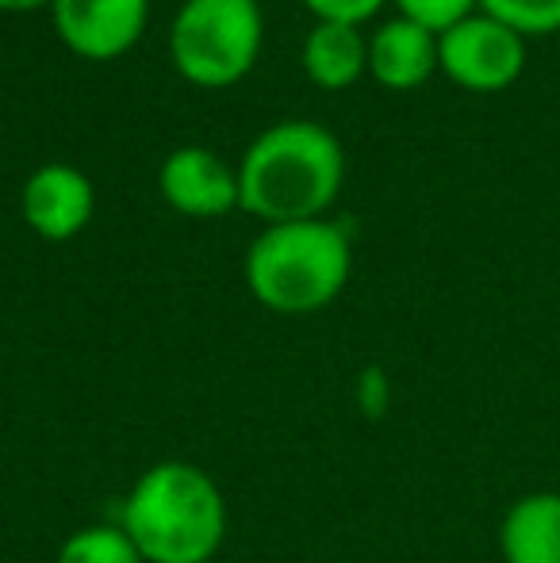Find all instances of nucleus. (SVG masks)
<instances>
[{"instance_id": "f257e3e1", "label": "nucleus", "mask_w": 560, "mask_h": 563, "mask_svg": "<svg viewBox=\"0 0 560 563\" xmlns=\"http://www.w3.org/2000/svg\"><path fill=\"white\" fill-rule=\"evenodd\" d=\"M345 180V150L315 119H281L246 146L239 165V208L273 223L327 219Z\"/></svg>"}, {"instance_id": "f03ea898", "label": "nucleus", "mask_w": 560, "mask_h": 563, "mask_svg": "<svg viewBox=\"0 0 560 563\" xmlns=\"http://www.w3.org/2000/svg\"><path fill=\"white\" fill-rule=\"evenodd\" d=\"M146 563H211L227 537V503L204 467L162 460L146 467L120 510Z\"/></svg>"}, {"instance_id": "7ed1b4c3", "label": "nucleus", "mask_w": 560, "mask_h": 563, "mask_svg": "<svg viewBox=\"0 0 560 563\" xmlns=\"http://www.w3.org/2000/svg\"><path fill=\"white\" fill-rule=\"evenodd\" d=\"M353 245L330 219L273 223L250 242L246 284L262 307L277 314H315L350 284Z\"/></svg>"}, {"instance_id": "20e7f679", "label": "nucleus", "mask_w": 560, "mask_h": 563, "mask_svg": "<svg viewBox=\"0 0 560 563\" xmlns=\"http://www.w3.org/2000/svg\"><path fill=\"white\" fill-rule=\"evenodd\" d=\"M262 38L257 0H185L169 23V58L193 85L227 89L254 69Z\"/></svg>"}, {"instance_id": "39448f33", "label": "nucleus", "mask_w": 560, "mask_h": 563, "mask_svg": "<svg viewBox=\"0 0 560 563\" xmlns=\"http://www.w3.org/2000/svg\"><path fill=\"white\" fill-rule=\"evenodd\" d=\"M438 69L469 92H503L526 69V38L487 12H472L438 35Z\"/></svg>"}, {"instance_id": "423d86ee", "label": "nucleus", "mask_w": 560, "mask_h": 563, "mask_svg": "<svg viewBox=\"0 0 560 563\" xmlns=\"http://www.w3.org/2000/svg\"><path fill=\"white\" fill-rule=\"evenodd\" d=\"M54 31L74 54L112 62L139 43L150 0H51Z\"/></svg>"}, {"instance_id": "0eeeda50", "label": "nucleus", "mask_w": 560, "mask_h": 563, "mask_svg": "<svg viewBox=\"0 0 560 563\" xmlns=\"http://www.w3.org/2000/svg\"><path fill=\"white\" fill-rule=\"evenodd\" d=\"M165 203L188 219H219L239 208V169L208 146H177L157 169Z\"/></svg>"}, {"instance_id": "6e6552de", "label": "nucleus", "mask_w": 560, "mask_h": 563, "mask_svg": "<svg viewBox=\"0 0 560 563\" xmlns=\"http://www.w3.org/2000/svg\"><path fill=\"white\" fill-rule=\"evenodd\" d=\"M20 208L28 227L39 238H46V242H69V238L89 227L92 208H97V192H92V180L77 165L46 162L28 177Z\"/></svg>"}, {"instance_id": "1a4fd4ad", "label": "nucleus", "mask_w": 560, "mask_h": 563, "mask_svg": "<svg viewBox=\"0 0 560 563\" xmlns=\"http://www.w3.org/2000/svg\"><path fill=\"white\" fill-rule=\"evenodd\" d=\"M438 69V35L407 15H392L369 35V74L384 89H419Z\"/></svg>"}, {"instance_id": "9d476101", "label": "nucleus", "mask_w": 560, "mask_h": 563, "mask_svg": "<svg viewBox=\"0 0 560 563\" xmlns=\"http://www.w3.org/2000/svg\"><path fill=\"white\" fill-rule=\"evenodd\" d=\"M507 563H560V490L523 495L499 526Z\"/></svg>"}, {"instance_id": "9b49d317", "label": "nucleus", "mask_w": 560, "mask_h": 563, "mask_svg": "<svg viewBox=\"0 0 560 563\" xmlns=\"http://www.w3.org/2000/svg\"><path fill=\"white\" fill-rule=\"evenodd\" d=\"M304 74L319 89H350L369 69V38L353 23H330L319 20L304 38Z\"/></svg>"}, {"instance_id": "f8f14e48", "label": "nucleus", "mask_w": 560, "mask_h": 563, "mask_svg": "<svg viewBox=\"0 0 560 563\" xmlns=\"http://www.w3.org/2000/svg\"><path fill=\"white\" fill-rule=\"evenodd\" d=\"M54 563H146L139 556L135 541L123 533V526H85L66 537Z\"/></svg>"}, {"instance_id": "ddd939ff", "label": "nucleus", "mask_w": 560, "mask_h": 563, "mask_svg": "<svg viewBox=\"0 0 560 563\" xmlns=\"http://www.w3.org/2000/svg\"><path fill=\"white\" fill-rule=\"evenodd\" d=\"M480 12L507 23L523 38L560 31V0H480Z\"/></svg>"}, {"instance_id": "4468645a", "label": "nucleus", "mask_w": 560, "mask_h": 563, "mask_svg": "<svg viewBox=\"0 0 560 563\" xmlns=\"http://www.w3.org/2000/svg\"><path fill=\"white\" fill-rule=\"evenodd\" d=\"M396 8H399V15H407V20L430 27L433 35H441L446 27H453L464 15L476 12L480 0H396Z\"/></svg>"}, {"instance_id": "2eb2a0df", "label": "nucleus", "mask_w": 560, "mask_h": 563, "mask_svg": "<svg viewBox=\"0 0 560 563\" xmlns=\"http://www.w3.org/2000/svg\"><path fill=\"white\" fill-rule=\"evenodd\" d=\"M315 12V20H330V23H353L361 27L365 20H373L384 8V0H304Z\"/></svg>"}, {"instance_id": "dca6fc26", "label": "nucleus", "mask_w": 560, "mask_h": 563, "mask_svg": "<svg viewBox=\"0 0 560 563\" xmlns=\"http://www.w3.org/2000/svg\"><path fill=\"white\" fill-rule=\"evenodd\" d=\"M384 402H388V384H384V376L376 368L361 372V410H369V415H381Z\"/></svg>"}, {"instance_id": "f3484780", "label": "nucleus", "mask_w": 560, "mask_h": 563, "mask_svg": "<svg viewBox=\"0 0 560 563\" xmlns=\"http://www.w3.org/2000/svg\"><path fill=\"white\" fill-rule=\"evenodd\" d=\"M39 4H51V0H0L4 12H28V8H39Z\"/></svg>"}]
</instances>
